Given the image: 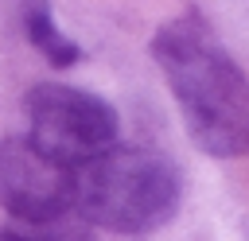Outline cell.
<instances>
[{"mask_svg":"<svg viewBox=\"0 0 249 241\" xmlns=\"http://www.w3.org/2000/svg\"><path fill=\"white\" fill-rule=\"evenodd\" d=\"M152 54L183 113L191 140L206 155H237L249 148V78L195 12L163 23Z\"/></svg>","mask_w":249,"mask_h":241,"instance_id":"1","label":"cell"},{"mask_svg":"<svg viewBox=\"0 0 249 241\" xmlns=\"http://www.w3.org/2000/svg\"><path fill=\"white\" fill-rule=\"evenodd\" d=\"M179 171L148 148H109L74 167V214L113 233H148L179 210Z\"/></svg>","mask_w":249,"mask_h":241,"instance_id":"2","label":"cell"},{"mask_svg":"<svg viewBox=\"0 0 249 241\" xmlns=\"http://www.w3.org/2000/svg\"><path fill=\"white\" fill-rule=\"evenodd\" d=\"M31 144L62 167H82L117 144V113L97 93L74 86H35L27 97Z\"/></svg>","mask_w":249,"mask_h":241,"instance_id":"3","label":"cell"},{"mask_svg":"<svg viewBox=\"0 0 249 241\" xmlns=\"http://www.w3.org/2000/svg\"><path fill=\"white\" fill-rule=\"evenodd\" d=\"M0 206L35 225L74 214V171L43 155L27 136L0 140Z\"/></svg>","mask_w":249,"mask_h":241,"instance_id":"4","label":"cell"},{"mask_svg":"<svg viewBox=\"0 0 249 241\" xmlns=\"http://www.w3.org/2000/svg\"><path fill=\"white\" fill-rule=\"evenodd\" d=\"M23 23H27L31 43L47 54V62H54V66H70V62H78V58H82L78 43H70V39L58 31V23H54V16H51V8H47L43 0H31V4H27Z\"/></svg>","mask_w":249,"mask_h":241,"instance_id":"5","label":"cell"},{"mask_svg":"<svg viewBox=\"0 0 249 241\" xmlns=\"http://www.w3.org/2000/svg\"><path fill=\"white\" fill-rule=\"evenodd\" d=\"M0 241H31L27 233H16V229H0Z\"/></svg>","mask_w":249,"mask_h":241,"instance_id":"6","label":"cell"}]
</instances>
